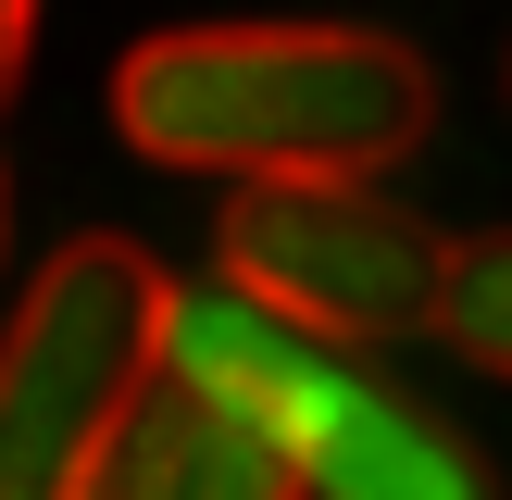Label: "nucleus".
Here are the masks:
<instances>
[{
    "label": "nucleus",
    "mask_w": 512,
    "mask_h": 500,
    "mask_svg": "<svg viewBox=\"0 0 512 500\" xmlns=\"http://www.w3.org/2000/svg\"><path fill=\"white\" fill-rule=\"evenodd\" d=\"M438 338L463 350L475 375H500V388H512V238L450 250V275H438Z\"/></svg>",
    "instance_id": "423d86ee"
},
{
    "label": "nucleus",
    "mask_w": 512,
    "mask_h": 500,
    "mask_svg": "<svg viewBox=\"0 0 512 500\" xmlns=\"http://www.w3.org/2000/svg\"><path fill=\"white\" fill-rule=\"evenodd\" d=\"M100 488H138V500H288L300 475L225 388H200L188 363H150V388H138V413H125Z\"/></svg>",
    "instance_id": "39448f33"
},
{
    "label": "nucleus",
    "mask_w": 512,
    "mask_h": 500,
    "mask_svg": "<svg viewBox=\"0 0 512 500\" xmlns=\"http://www.w3.org/2000/svg\"><path fill=\"white\" fill-rule=\"evenodd\" d=\"M163 363H188L200 388H225L275 450H288V475L325 488V500H463V488H488L475 450L438 438V413H413L388 375H363V338H325V325L275 313V300H250L238 275L175 288Z\"/></svg>",
    "instance_id": "f03ea898"
},
{
    "label": "nucleus",
    "mask_w": 512,
    "mask_h": 500,
    "mask_svg": "<svg viewBox=\"0 0 512 500\" xmlns=\"http://www.w3.org/2000/svg\"><path fill=\"white\" fill-rule=\"evenodd\" d=\"M0 225H13V188H0Z\"/></svg>",
    "instance_id": "6e6552de"
},
{
    "label": "nucleus",
    "mask_w": 512,
    "mask_h": 500,
    "mask_svg": "<svg viewBox=\"0 0 512 500\" xmlns=\"http://www.w3.org/2000/svg\"><path fill=\"white\" fill-rule=\"evenodd\" d=\"M213 275H238L250 300L325 325V338H425L438 325L450 238L388 200L375 175H225Z\"/></svg>",
    "instance_id": "20e7f679"
},
{
    "label": "nucleus",
    "mask_w": 512,
    "mask_h": 500,
    "mask_svg": "<svg viewBox=\"0 0 512 500\" xmlns=\"http://www.w3.org/2000/svg\"><path fill=\"white\" fill-rule=\"evenodd\" d=\"M113 125L175 175H388L438 125V75L375 25H163L113 63Z\"/></svg>",
    "instance_id": "f257e3e1"
},
{
    "label": "nucleus",
    "mask_w": 512,
    "mask_h": 500,
    "mask_svg": "<svg viewBox=\"0 0 512 500\" xmlns=\"http://www.w3.org/2000/svg\"><path fill=\"white\" fill-rule=\"evenodd\" d=\"M175 275L138 238H63L0 325V500H88L163 363Z\"/></svg>",
    "instance_id": "7ed1b4c3"
},
{
    "label": "nucleus",
    "mask_w": 512,
    "mask_h": 500,
    "mask_svg": "<svg viewBox=\"0 0 512 500\" xmlns=\"http://www.w3.org/2000/svg\"><path fill=\"white\" fill-rule=\"evenodd\" d=\"M25 63H38V0H0V113L25 100Z\"/></svg>",
    "instance_id": "0eeeda50"
}]
</instances>
